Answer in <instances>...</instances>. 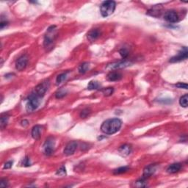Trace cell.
I'll use <instances>...</instances> for the list:
<instances>
[{
	"label": "cell",
	"instance_id": "cell-1",
	"mask_svg": "<svg viewBox=\"0 0 188 188\" xmlns=\"http://www.w3.org/2000/svg\"><path fill=\"white\" fill-rule=\"evenodd\" d=\"M122 125L121 121L119 118L108 119L102 124L101 129L106 135H113L121 129Z\"/></svg>",
	"mask_w": 188,
	"mask_h": 188
},
{
	"label": "cell",
	"instance_id": "cell-2",
	"mask_svg": "<svg viewBox=\"0 0 188 188\" xmlns=\"http://www.w3.org/2000/svg\"><path fill=\"white\" fill-rule=\"evenodd\" d=\"M41 99L39 96H38L36 94L32 93L29 96L27 99V102L26 104V110L29 113L33 112L38 107L40 104H41Z\"/></svg>",
	"mask_w": 188,
	"mask_h": 188
},
{
	"label": "cell",
	"instance_id": "cell-3",
	"mask_svg": "<svg viewBox=\"0 0 188 188\" xmlns=\"http://www.w3.org/2000/svg\"><path fill=\"white\" fill-rule=\"evenodd\" d=\"M116 4L114 1H105L101 5L100 12L103 17H107L113 13Z\"/></svg>",
	"mask_w": 188,
	"mask_h": 188
},
{
	"label": "cell",
	"instance_id": "cell-4",
	"mask_svg": "<svg viewBox=\"0 0 188 188\" xmlns=\"http://www.w3.org/2000/svg\"><path fill=\"white\" fill-rule=\"evenodd\" d=\"M56 36H57V29L56 26H51L48 28L46 31V34L44 38V46L48 47L52 44L53 41H55Z\"/></svg>",
	"mask_w": 188,
	"mask_h": 188
},
{
	"label": "cell",
	"instance_id": "cell-5",
	"mask_svg": "<svg viewBox=\"0 0 188 188\" xmlns=\"http://www.w3.org/2000/svg\"><path fill=\"white\" fill-rule=\"evenodd\" d=\"M49 87V81L43 82L35 87L33 93L36 94L38 96H39L40 98H42V97H43V96L45 95V93H46Z\"/></svg>",
	"mask_w": 188,
	"mask_h": 188
},
{
	"label": "cell",
	"instance_id": "cell-6",
	"mask_svg": "<svg viewBox=\"0 0 188 188\" xmlns=\"http://www.w3.org/2000/svg\"><path fill=\"white\" fill-rule=\"evenodd\" d=\"M55 150V140L53 137H49L43 145L44 154L47 156H50L54 152Z\"/></svg>",
	"mask_w": 188,
	"mask_h": 188
},
{
	"label": "cell",
	"instance_id": "cell-7",
	"mask_svg": "<svg viewBox=\"0 0 188 188\" xmlns=\"http://www.w3.org/2000/svg\"><path fill=\"white\" fill-rule=\"evenodd\" d=\"M187 57H188L187 49L186 46H184L183 48L181 49V51L179 52V53L177 54L176 56L171 57V60H170V63L181 62V61L187 59Z\"/></svg>",
	"mask_w": 188,
	"mask_h": 188
},
{
	"label": "cell",
	"instance_id": "cell-8",
	"mask_svg": "<svg viewBox=\"0 0 188 188\" xmlns=\"http://www.w3.org/2000/svg\"><path fill=\"white\" fill-rule=\"evenodd\" d=\"M131 64V62L129 61H119V62L117 63H111V64L108 65L107 66V69L109 70H117V69H120V68H126V67L130 66Z\"/></svg>",
	"mask_w": 188,
	"mask_h": 188
},
{
	"label": "cell",
	"instance_id": "cell-9",
	"mask_svg": "<svg viewBox=\"0 0 188 188\" xmlns=\"http://www.w3.org/2000/svg\"><path fill=\"white\" fill-rule=\"evenodd\" d=\"M164 19L169 23H176L179 21V16L174 10H168L164 13Z\"/></svg>",
	"mask_w": 188,
	"mask_h": 188
},
{
	"label": "cell",
	"instance_id": "cell-10",
	"mask_svg": "<svg viewBox=\"0 0 188 188\" xmlns=\"http://www.w3.org/2000/svg\"><path fill=\"white\" fill-rule=\"evenodd\" d=\"M28 57L27 55H22L16 60V68L18 70H23L27 66Z\"/></svg>",
	"mask_w": 188,
	"mask_h": 188
},
{
	"label": "cell",
	"instance_id": "cell-11",
	"mask_svg": "<svg viewBox=\"0 0 188 188\" xmlns=\"http://www.w3.org/2000/svg\"><path fill=\"white\" fill-rule=\"evenodd\" d=\"M77 146H78V144L76 141H71V142L68 143L64 149V154L66 156H70V155L74 154V153L77 150Z\"/></svg>",
	"mask_w": 188,
	"mask_h": 188
},
{
	"label": "cell",
	"instance_id": "cell-12",
	"mask_svg": "<svg viewBox=\"0 0 188 188\" xmlns=\"http://www.w3.org/2000/svg\"><path fill=\"white\" fill-rule=\"evenodd\" d=\"M156 164H151L149 165L146 166L143 169V178L148 179L151 177L156 171Z\"/></svg>",
	"mask_w": 188,
	"mask_h": 188
},
{
	"label": "cell",
	"instance_id": "cell-13",
	"mask_svg": "<svg viewBox=\"0 0 188 188\" xmlns=\"http://www.w3.org/2000/svg\"><path fill=\"white\" fill-rule=\"evenodd\" d=\"M162 11V7L161 5H154L151 8L149 11L147 12V14L149 16H154V17H158L161 15Z\"/></svg>",
	"mask_w": 188,
	"mask_h": 188
},
{
	"label": "cell",
	"instance_id": "cell-14",
	"mask_svg": "<svg viewBox=\"0 0 188 188\" xmlns=\"http://www.w3.org/2000/svg\"><path fill=\"white\" fill-rule=\"evenodd\" d=\"M102 32L99 29H93L88 33V39L90 41H94L100 37Z\"/></svg>",
	"mask_w": 188,
	"mask_h": 188
},
{
	"label": "cell",
	"instance_id": "cell-15",
	"mask_svg": "<svg viewBox=\"0 0 188 188\" xmlns=\"http://www.w3.org/2000/svg\"><path fill=\"white\" fill-rule=\"evenodd\" d=\"M107 79L110 82H116L122 79V75L118 71H111L107 76Z\"/></svg>",
	"mask_w": 188,
	"mask_h": 188
},
{
	"label": "cell",
	"instance_id": "cell-16",
	"mask_svg": "<svg viewBox=\"0 0 188 188\" xmlns=\"http://www.w3.org/2000/svg\"><path fill=\"white\" fill-rule=\"evenodd\" d=\"M132 149L131 145H129V144H124V145L121 146L120 148H119L118 151L121 156L126 157L131 154Z\"/></svg>",
	"mask_w": 188,
	"mask_h": 188
},
{
	"label": "cell",
	"instance_id": "cell-17",
	"mask_svg": "<svg viewBox=\"0 0 188 188\" xmlns=\"http://www.w3.org/2000/svg\"><path fill=\"white\" fill-rule=\"evenodd\" d=\"M41 131H42V126L40 125H35L32 129V137L35 140H38L41 137Z\"/></svg>",
	"mask_w": 188,
	"mask_h": 188
},
{
	"label": "cell",
	"instance_id": "cell-18",
	"mask_svg": "<svg viewBox=\"0 0 188 188\" xmlns=\"http://www.w3.org/2000/svg\"><path fill=\"white\" fill-rule=\"evenodd\" d=\"M182 168V164L180 163H173L169 165L167 171L169 173H176L180 171Z\"/></svg>",
	"mask_w": 188,
	"mask_h": 188
},
{
	"label": "cell",
	"instance_id": "cell-19",
	"mask_svg": "<svg viewBox=\"0 0 188 188\" xmlns=\"http://www.w3.org/2000/svg\"><path fill=\"white\" fill-rule=\"evenodd\" d=\"M90 66H89V63H83L82 64L80 65V66H79V72L80 74H85L86 73L87 71H88V70H89Z\"/></svg>",
	"mask_w": 188,
	"mask_h": 188
},
{
	"label": "cell",
	"instance_id": "cell-20",
	"mask_svg": "<svg viewBox=\"0 0 188 188\" xmlns=\"http://www.w3.org/2000/svg\"><path fill=\"white\" fill-rule=\"evenodd\" d=\"M100 88V84L97 81H90L88 85V89L90 90H97Z\"/></svg>",
	"mask_w": 188,
	"mask_h": 188
},
{
	"label": "cell",
	"instance_id": "cell-21",
	"mask_svg": "<svg viewBox=\"0 0 188 188\" xmlns=\"http://www.w3.org/2000/svg\"><path fill=\"white\" fill-rule=\"evenodd\" d=\"M187 103H188V96L187 94L182 96L179 99V104L180 105L183 107H187Z\"/></svg>",
	"mask_w": 188,
	"mask_h": 188
},
{
	"label": "cell",
	"instance_id": "cell-22",
	"mask_svg": "<svg viewBox=\"0 0 188 188\" xmlns=\"http://www.w3.org/2000/svg\"><path fill=\"white\" fill-rule=\"evenodd\" d=\"M146 179L143 178L141 179L137 180L136 182H135V187H147V183L146 182Z\"/></svg>",
	"mask_w": 188,
	"mask_h": 188
},
{
	"label": "cell",
	"instance_id": "cell-23",
	"mask_svg": "<svg viewBox=\"0 0 188 188\" xmlns=\"http://www.w3.org/2000/svg\"><path fill=\"white\" fill-rule=\"evenodd\" d=\"M129 171V168L128 167H121L118 168V169L114 170L113 173L114 174H121V173H124Z\"/></svg>",
	"mask_w": 188,
	"mask_h": 188
},
{
	"label": "cell",
	"instance_id": "cell-24",
	"mask_svg": "<svg viewBox=\"0 0 188 188\" xmlns=\"http://www.w3.org/2000/svg\"><path fill=\"white\" fill-rule=\"evenodd\" d=\"M66 78H67V72H66V73H63V74H61L58 75L57 77V79H56L57 84H60V83H62L63 81L66 80Z\"/></svg>",
	"mask_w": 188,
	"mask_h": 188
},
{
	"label": "cell",
	"instance_id": "cell-25",
	"mask_svg": "<svg viewBox=\"0 0 188 188\" xmlns=\"http://www.w3.org/2000/svg\"><path fill=\"white\" fill-rule=\"evenodd\" d=\"M66 93H67V91L65 89L59 90L58 91H57L55 94L56 98H57V99H62L66 95Z\"/></svg>",
	"mask_w": 188,
	"mask_h": 188
},
{
	"label": "cell",
	"instance_id": "cell-26",
	"mask_svg": "<svg viewBox=\"0 0 188 188\" xmlns=\"http://www.w3.org/2000/svg\"><path fill=\"white\" fill-rule=\"evenodd\" d=\"M8 115H2V116L1 117V128L2 129H3V128L5 127V126H6L7 124H8Z\"/></svg>",
	"mask_w": 188,
	"mask_h": 188
},
{
	"label": "cell",
	"instance_id": "cell-27",
	"mask_svg": "<svg viewBox=\"0 0 188 188\" xmlns=\"http://www.w3.org/2000/svg\"><path fill=\"white\" fill-rule=\"evenodd\" d=\"M114 91L113 88H104V89L102 90V93H104V96H108L112 95Z\"/></svg>",
	"mask_w": 188,
	"mask_h": 188
},
{
	"label": "cell",
	"instance_id": "cell-28",
	"mask_svg": "<svg viewBox=\"0 0 188 188\" xmlns=\"http://www.w3.org/2000/svg\"><path fill=\"white\" fill-rule=\"evenodd\" d=\"M90 110L88 109V108H86V109L83 110L81 112L80 117L82 118H87L90 115Z\"/></svg>",
	"mask_w": 188,
	"mask_h": 188
},
{
	"label": "cell",
	"instance_id": "cell-29",
	"mask_svg": "<svg viewBox=\"0 0 188 188\" xmlns=\"http://www.w3.org/2000/svg\"><path fill=\"white\" fill-rule=\"evenodd\" d=\"M57 175L60 176H64L66 175V169L65 166H62L58 171H57Z\"/></svg>",
	"mask_w": 188,
	"mask_h": 188
},
{
	"label": "cell",
	"instance_id": "cell-30",
	"mask_svg": "<svg viewBox=\"0 0 188 188\" xmlns=\"http://www.w3.org/2000/svg\"><path fill=\"white\" fill-rule=\"evenodd\" d=\"M119 53H120V55L124 59L126 58V57H128V55H129V52H128V50L126 49H121L119 51Z\"/></svg>",
	"mask_w": 188,
	"mask_h": 188
},
{
	"label": "cell",
	"instance_id": "cell-31",
	"mask_svg": "<svg viewBox=\"0 0 188 188\" xmlns=\"http://www.w3.org/2000/svg\"><path fill=\"white\" fill-rule=\"evenodd\" d=\"M23 165L25 167H29L31 165V162H30V160L28 157H26L23 160Z\"/></svg>",
	"mask_w": 188,
	"mask_h": 188
},
{
	"label": "cell",
	"instance_id": "cell-32",
	"mask_svg": "<svg viewBox=\"0 0 188 188\" xmlns=\"http://www.w3.org/2000/svg\"><path fill=\"white\" fill-rule=\"evenodd\" d=\"M176 87L178 88H181V89H182V88H183V89H187V85L186 84V83L179 82L176 85Z\"/></svg>",
	"mask_w": 188,
	"mask_h": 188
},
{
	"label": "cell",
	"instance_id": "cell-33",
	"mask_svg": "<svg viewBox=\"0 0 188 188\" xmlns=\"http://www.w3.org/2000/svg\"><path fill=\"white\" fill-rule=\"evenodd\" d=\"M13 163V161H8V162H5L3 168H4V169H10V168L12 167Z\"/></svg>",
	"mask_w": 188,
	"mask_h": 188
},
{
	"label": "cell",
	"instance_id": "cell-34",
	"mask_svg": "<svg viewBox=\"0 0 188 188\" xmlns=\"http://www.w3.org/2000/svg\"><path fill=\"white\" fill-rule=\"evenodd\" d=\"M8 22L6 21V20H5V21H4V20L2 19L1 23H0V27H1L2 30H3V29H4L5 27L8 26Z\"/></svg>",
	"mask_w": 188,
	"mask_h": 188
},
{
	"label": "cell",
	"instance_id": "cell-35",
	"mask_svg": "<svg viewBox=\"0 0 188 188\" xmlns=\"http://www.w3.org/2000/svg\"><path fill=\"white\" fill-rule=\"evenodd\" d=\"M8 181L5 179H2L1 180V182H0V186H1L2 187H8Z\"/></svg>",
	"mask_w": 188,
	"mask_h": 188
}]
</instances>
